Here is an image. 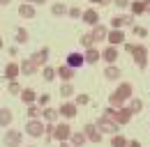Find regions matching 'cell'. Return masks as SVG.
Segmentation results:
<instances>
[{
    "label": "cell",
    "instance_id": "6da1fadb",
    "mask_svg": "<svg viewBox=\"0 0 150 147\" xmlns=\"http://www.w3.org/2000/svg\"><path fill=\"white\" fill-rule=\"evenodd\" d=\"M44 133H46V122L44 120H28L25 122V136H30V138H44Z\"/></svg>",
    "mask_w": 150,
    "mask_h": 147
},
{
    "label": "cell",
    "instance_id": "7a4b0ae2",
    "mask_svg": "<svg viewBox=\"0 0 150 147\" xmlns=\"http://www.w3.org/2000/svg\"><path fill=\"white\" fill-rule=\"evenodd\" d=\"M2 143H5V147H23V131L7 129L5 136H2Z\"/></svg>",
    "mask_w": 150,
    "mask_h": 147
},
{
    "label": "cell",
    "instance_id": "3957f363",
    "mask_svg": "<svg viewBox=\"0 0 150 147\" xmlns=\"http://www.w3.org/2000/svg\"><path fill=\"white\" fill-rule=\"evenodd\" d=\"M148 48H146V46H143V44H136V51H134V55H132V57H134V64H136V67H139V69H146V67H148Z\"/></svg>",
    "mask_w": 150,
    "mask_h": 147
},
{
    "label": "cell",
    "instance_id": "277c9868",
    "mask_svg": "<svg viewBox=\"0 0 150 147\" xmlns=\"http://www.w3.org/2000/svg\"><path fill=\"white\" fill-rule=\"evenodd\" d=\"M102 133H109V136H115L118 131H120V124L115 122V120H106V117H99L97 122H95Z\"/></svg>",
    "mask_w": 150,
    "mask_h": 147
},
{
    "label": "cell",
    "instance_id": "5b68a950",
    "mask_svg": "<svg viewBox=\"0 0 150 147\" xmlns=\"http://www.w3.org/2000/svg\"><path fill=\"white\" fill-rule=\"evenodd\" d=\"M58 110H60V117H65V120H74L76 115H79V106H76L74 101H67V99L58 106Z\"/></svg>",
    "mask_w": 150,
    "mask_h": 147
},
{
    "label": "cell",
    "instance_id": "8992f818",
    "mask_svg": "<svg viewBox=\"0 0 150 147\" xmlns=\"http://www.w3.org/2000/svg\"><path fill=\"white\" fill-rule=\"evenodd\" d=\"M69 136H72V127H69L67 122H58V124H56V131H53V140L65 143V140H69Z\"/></svg>",
    "mask_w": 150,
    "mask_h": 147
},
{
    "label": "cell",
    "instance_id": "52a82bcc",
    "mask_svg": "<svg viewBox=\"0 0 150 147\" xmlns=\"http://www.w3.org/2000/svg\"><path fill=\"white\" fill-rule=\"evenodd\" d=\"M134 14H118V16H113L111 18V28H132L134 25Z\"/></svg>",
    "mask_w": 150,
    "mask_h": 147
},
{
    "label": "cell",
    "instance_id": "ba28073f",
    "mask_svg": "<svg viewBox=\"0 0 150 147\" xmlns=\"http://www.w3.org/2000/svg\"><path fill=\"white\" fill-rule=\"evenodd\" d=\"M21 76V64L19 62H7L5 64V69H2V78L9 83V80H16Z\"/></svg>",
    "mask_w": 150,
    "mask_h": 147
},
{
    "label": "cell",
    "instance_id": "9c48e42d",
    "mask_svg": "<svg viewBox=\"0 0 150 147\" xmlns=\"http://www.w3.org/2000/svg\"><path fill=\"white\" fill-rule=\"evenodd\" d=\"M83 133L88 136V140H90V143H102V136H104L95 122H88V124L83 127Z\"/></svg>",
    "mask_w": 150,
    "mask_h": 147
},
{
    "label": "cell",
    "instance_id": "30bf717a",
    "mask_svg": "<svg viewBox=\"0 0 150 147\" xmlns=\"http://www.w3.org/2000/svg\"><path fill=\"white\" fill-rule=\"evenodd\" d=\"M30 60H33V62L37 64L39 69H42V67H46V62H49V48H46V46L37 48L35 53H30Z\"/></svg>",
    "mask_w": 150,
    "mask_h": 147
},
{
    "label": "cell",
    "instance_id": "8fae6325",
    "mask_svg": "<svg viewBox=\"0 0 150 147\" xmlns=\"http://www.w3.org/2000/svg\"><path fill=\"white\" fill-rule=\"evenodd\" d=\"M115 94H118V97H120V99H125V101H129L132 97H134V85H132L129 80H122V83H120V85H118V88H115Z\"/></svg>",
    "mask_w": 150,
    "mask_h": 147
},
{
    "label": "cell",
    "instance_id": "7c38bea8",
    "mask_svg": "<svg viewBox=\"0 0 150 147\" xmlns=\"http://www.w3.org/2000/svg\"><path fill=\"white\" fill-rule=\"evenodd\" d=\"M106 41H109L111 46H122L127 39H125V32H122L120 28H111V30H109V37H106Z\"/></svg>",
    "mask_w": 150,
    "mask_h": 147
},
{
    "label": "cell",
    "instance_id": "4fadbf2b",
    "mask_svg": "<svg viewBox=\"0 0 150 147\" xmlns=\"http://www.w3.org/2000/svg\"><path fill=\"white\" fill-rule=\"evenodd\" d=\"M74 76H76V69H74V67H69L67 62L58 67V78H60L62 83H72V78H74Z\"/></svg>",
    "mask_w": 150,
    "mask_h": 147
},
{
    "label": "cell",
    "instance_id": "5bb4252c",
    "mask_svg": "<svg viewBox=\"0 0 150 147\" xmlns=\"http://www.w3.org/2000/svg\"><path fill=\"white\" fill-rule=\"evenodd\" d=\"M81 21L86 23V25H97L99 23V12L95 9V7H88V9H83V16H81Z\"/></svg>",
    "mask_w": 150,
    "mask_h": 147
},
{
    "label": "cell",
    "instance_id": "9a60e30c",
    "mask_svg": "<svg viewBox=\"0 0 150 147\" xmlns=\"http://www.w3.org/2000/svg\"><path fill=\"white\" fill-rule=\"evenodd\" d=\"M67 64H69V67H74V69H81V67L86 64V55L79 53V51H72V53H67Z\"/></svg>",
    "mask_w": 150,
    "mask_h": 147
},
{
    "label": "cell",
    "instance_id": "2e32d148",
    "mask_svg": "<svg viewBox=\"0 0 150 147\" xmlns=\"http://www.w3.org/2000/svg\"><path fill=\"white\" fill-rule=\"evenodd\" d=\"M118 57H120V53H118V46H111V44H109V46L102 51V60H104L106 64H115V60H118Z\"/></svg>",
    "mask_w": 150,
    "mask_h": 147
},
{
    "label": "cell",
    "instance_id": "e0dca14e",
    "mask_svg": "<svg viewBox=\"0 0 150 147\" xmlns=\"http://www.w3.org/2000/svg\"><path fill=\"white\" fill-rule=\"evenodd\" d=\"M35 74H39V67L30 60V57L21 60V76H35Z\"/></svg>",
    "mask_w": 150,
    "mask_h": 147
},
{
    "label": "cell",
    "instance_id": "ac0fdd59",
    "mask_svg": "<svg viewBox=\"0 0 150 147\" xmlns=\"http://www.w3.org/2000/svg\"><path fill=\"white\" fill-rule=\"evenodd\" d=\"M16 12H19V16H21V18H35V16H37V9H35V5H30V2H21Z\"/></svg>",
    "mask_w": 150,
    "mask_h": 147
},
{
    "label": "cell",
    "instance_id": "d6986e66",
    "mask_svg": "<svg viewBox=\"0 0 150 147\" xmlns=\"http://www.w3.org/2000/svg\"><path fill=\"white\" fill-rule=\"evenodd\" d=\"M129 120H132V110L127 108V106H122V108H118V110H115V122H118L120 127L129 124Z\"/></svg>",
    "mask_w": 150,
    "mask_h": 147
},
{
    "label": "cell",
    "instance_id": "ffe728a7",
    "mask_svg": "<svg viewBox=\"0 0 150 147\" xmlns=\"http://www.w3.org/2000/svg\"><path fill=\"white\" fill-rule=\"evenodd\" d=\"M90 35H93L95 44H97V41H104V39L109 37V28L102 25V23H97V25H93V32H90Z\"/></svg>",
    "mask_w": 150,
    "mask_h": 147
},
{
    "label": "cell",
    "instance_id": "44dd1931",
    "mask_svg": "<svg viewBox=\"0 0 150 147\" xmlns=\"http://www.w3.org/2000/svg\"><path fill=\"white\" fill-rule=\"evenodd\" d=\"M86 64H97L99 60H102V51H97V46H90V48H86Z\"/></svg>",
    "mask_w": 150,
    "mask_h": 147
},
{
    "label": "cell",
    "instance_id": "7402d4cb",
    "mask_svg": "<svg viewBox=\"0 0 150 147\" xmlns=\"http://www.w3.org/2000/svg\"><path fill=\"white\" fill-rule=\"evenodd\" d=\"M86 143H88V136L83 131H72V136H69V145L72 147H83Z\"/></svg>",
    "mask_w": 150,
    "mask_h": 147
},
{
    "label": "cell",
    "instance_id": "603a6c76",
    "mask_svg": "<svg viewBox=\"0 0 150 147\" xmlns=\"http://www.w3.org/2000/svg\"><path fill=\"white\" fill-rule=\"evenodd\" d=\"M37 92L33 90V88H23V92H21V101L25 104V106H30V104H37Z\"/></svg>",
    "mask_w": 150,
    "mask_h": 147
},
{
    "label": "cell",
    "instance_id": "cb8c5ba5",
    "mask_svg": "<svg viewBox=\"0 0 150 147\" xmlns=\"http://www.w3.org/2000/svg\"><path fill=\"white\" fill-rule=\"evenodd\" d=\"M58 117H60V110L58 108H42V120L44 122H58Z\"/></svg>",
    "mask_w": 150,
    "mask_h": 147
},
{
    "label": "cell",
    "instance_id": "d4e9b609",
    "mask_svg": "<svg viewBox=\"0 0 150 147\" xmlns=\"http://www.w3.org/2000/svg\"><path fill=\"white\" fill-rule=\"evenodd\" d=\"M12 120H14V115H12V110L7 108V106H2V108H0V127H9V124H12Z\"/></svg>",
    "mask_w": 150,
    "mask_h": 147
},
{
    "label": "cell",
    "instance_id": "484cf974",
    "mask_svg": "<svg viewBox=\"0 0 150 147\" xmlns=\"http://www.w3.org/2000/svg\"><path fill=\"white\" fill-rule=\"evenodd\" d=\"M120 74H122V71H120L115 64H106V69H104V78H106V80H118Z\"/></svg>",
    "mask_w": 150,
    "mask_h": 147
},
{
    "label": "cell",
    "instance_id": "4316f807",
    "mask_svg": "<svg viewBox=\"0 0 150 147\" xmlns=\"http://www.w3.org/2000/svg\"><path fill=\"white\" fill-rule=\"evenodd\" d=\"M58 94H60L62 99H69V97H74V94H76V88L72 85V83H62L60 90H58Z\"/></svg>",
    "mask_w": 150,
    "mask_h": 147
},
{
    "label": "cell",
    "instance_id": "83f0119b",
    "mask_svg": "<svg viewBox=\"0 0 150 147\" xmlns=\"http://www.w3.org/2000/svg\"><path fill=\"white\" fill-rule=\"evenodd\" d=\"M127 108L132 110V115H139V113L143 110V101H141L139 97H132L129 101H127Z\"/></svg>",
    "mask_w": 150,
    "mask_h": 147
},
{
    "label": "cell",
    "instance_id": "f1b7e54d",
    "mask_svg": "<svg viewBox=\"0 0 150 147\" xmlns=\"http://www.w3.org/2000/svg\"><path fill=\"white\" fill-rule=\"evenodd\" d=\"M14 41H16V44H21V46H23V44H28V41H30L28 30H25V28H16V32H14Z\"/></svg>",
    "mask_w": 150,
    "mask_h": 147
},
{
    "label": "cell",
    "instance_id": "f546056e",
    "mask_svg": "<svg viewBox=\"0 0 150 147\" xmlns=\"http://www.w3.org/2000/svg\"><path fill=\"white\" fill-rule=\"evenodd\" d=\"M56 76H58V69L56 67H42V78L46 80V83H51V80H56Z\"/></svg>",
    "mask_w": 150,
    "mask_h": 147
},
{
    "label": "cell",
    "instance_id": "4dcf8cb0",
    "mask_svg": "<svg viewBox=\"0 0 150 147\" xmlns=\"http://www.w3.org/2000/svg\"><path fill=\"white\" fill-rule=\"evenodd\" d=\"M67 12H69V7H67L65 2H56V5H51V14H53V16H67Z\"/></svg>",
    "mask_w": 150,
    "mask_h": 147
},
{
    "label": "cell",
    "instance_id": "1f68e13d",
    "mask_svg": "<svg viewBox=\"0 0 150 147\" xmlns=\"http://www.w3.org/2000/svg\"><path fill=\"white\" fill-rule=\"evenodd\" d=\"M129 9H132L134 16H143V14H146V9H143V0H132Z\"/></svg>",
    "mask_w": 150,
    "mask_h": 147
},
{
    "label": "cell",
    "instance_id": "d6a6232c",
    "mask_svg": "<svg viewBox=\"0 0 150 147\" xmlns=\"http://www.w3.org/2000/svg\"><path fill=\"white\" fill-rule=\"evenodd\" d=\"M25 115H28V120L42 117V106H39V104H30V106H28V110H25Z\"/></svg>",
    "mask_w": 150,
    "mask_h": 147
},
{
    "label": "cell",
    "instance_id": "836d02e7",
    "mask_svg": "<svg viewBox=\"0 0 150 147\" xmlns=\"http://www.w3.org/2000/svg\"><path fill=\"white\" fill-rule=\"evenodd\" d=\"M109 106H113V108H122V106H127V101L120 99L115 92H111V94H109Z\"/></svg>",
    "mask_w": 150,
    "mask_h": 147
},
{
    "label": "cell",
    "instance_id": "e575fe53",
    "mask_svg": "<svg viewBox=\"0 0 150 147\" xmlns=\"http://www.w3.org/2000/svg\"><path fill=\"white\" fill-rule=\"evenodd\" d=\"M127 138L122 136V133H115V136H111V147H127Z\"/></svg>",
    "mask_w": 150,
    "mask_h": 147
},
{
    "label": "cell",
    "instance_id": "d590c367",
    "mask_svg": "<svg viewBox=\"0 0 150 147\" xmlns=\"http://www.w3.org/2000/svg\"><path fill=\"white\" fill-rule=\"evenodd\" d=\"M7 92H9V94H14V97H21L23 88H21L19 80H9V83H7Z\"/></svg>",
    "mask_w": 150,
    "mask_h": 147
},
{
    "label": "cell",
    "instance_id": "8d00e7d4",
    "mask_svg": "<svg viewBox=\"0 0 150 147\" xmlns=\"http://www.w3.org/2000/svg\"><path fill=\"white\" fill-rule=\"evenodd\" d=\"M74 104H76V106H88V104H90V97H88L86 92H81V94H76V97H74Z\"/></svg>",
    "mask_w": 150,
    "mask_h": 147
},
{
    "label": "cell",
    "instance_id": "74e56055",
    "mask_svg": "<svg viewBox=\"0 0 150 147\" xmlns=\"http://www.w3.org/2000/svg\"><path fill=\"white\" fill-rule=\"evenodd\" d=\"M81 46L83 48H90V46H95V39L90 32H86V35H81Z\"/></svg>",
    "mask_w": 150,
    "mask_h": 147
},
{
    "label": "cell",
    "instance_id": "f35d334b",
    "mask_svg": "<svg viewBox=\"0 0 150 147\" xmlns=\"http://www.w3.org/2000/svg\"><path fill=\"white\" fill-rule=\"evenodd\" d=\"M67 16H69V18H81V16H83V9H81V7H69Z\"/></svg>",
    "mask_w": 150,
    "mask_h": 147
},
{
    "label": "cell",
    "instance_id": "ab89813d",
    "mask_svg": "<svg viewBox=\"0 0 150 147\" xmlns=\"http://www.w3.org/2000/svg\"><path fill=\"white\" fill-rule=\"evenodd\" d=\"M115 110H118V108L106 106V108H104V113H102V117H106V120H115Z\"/></svg>",
    "mask_w": 150,
    "mask_h": 147
},
{
    "label": "cell",
    "instance_id": "60d3db41",
    "mask_svg": "<svg viewBox=\"0 0 150 147\" xmlns=\"http://www.w3.org/2000/svg\"><path fill=\"white\" fill-rule=\"evenodd\" d=\"M132 32H134L136 37H148V30L141 28V25H132Z\"/></svg>",
    "mask_w": 150,
    "mask_h": 147
},
{
    "label": "cell",
    "instance_id": "b9f144b4",
    "mask_svg": "<svg viewBox=\"0 0 150 147\" xmlns=\"http://www.w3.org/2000/svg\"><path fill=\"white\" fill-rule=\"evenodd\" d=\"M49 101H51V97H49V94H39V97H37V104L42 106V108H46V106H49Z\"/></svg>",
    "mask_w": 150,
    "mask_h": 147
},
{
    "label": "cell",
    "instance_id": "7bdbcfd3",
    "mask_svg": "<svg viewBox=\"0 0 150 147\" xmlns=\"http://www.w3.org/2000/svg\"><path fill=\"white\" fill-rule=\"evenodd\" d=\"M129 2H132V0H113V5H115L118 9H127V7H129Z\"/></svg>",
    "mask_w": 150,
    "mask_h": 147
},
{
    "label": "cell",
    "instance_id": "ee69618b",
    "mask_svg": "<svg viewBox=\"0 0 150 147\" xmlns=\"http://www.w3.org/2000/svg\"><path fill=\"white\" fill-rule=\"evenodd\" d=\"M122 48H125V51H127L129 55H134V51H136V44H132V41H125V44H122Z\"/></svg>",
    "mask_w": 150,
    "mask_h": 147
},
{
    "label": "cell",
    "instance_id": "f6af8a7d",
    "mask_svg": "<svg viewBox=\"0 0 150 147\" xmlns=\"http://www.w3.org/2000/svg\"><path fill=\"white\" fill-rule=\"evenodd\" d=\"M90 2H93V7H95V5H97V7H109L113 0H90Z\"/></svg>",
    "mask_w": 150,
    "mask_h": 147
},
{
    "label": "cell",
    "instance_id": "bcb514c9",
    "mask_svg": "<svg viewBox=\"0 0 150 147\" xmlns=\"http://www.w3.org/2000/svg\"><path fill=\"white\" fill-rule=\"evenodd\" d=\"M143 9H146V14L150 16V0H143Z\"/></svg>",
    "mask_w": 150,
    "mask_h": 147
},
{
    "label": "cell",
    "instance_id": "7dc6e473",
    "mask_svg": "<svg viewBox=\"0 0 150 147\" xmlns=\"http://www.w3.org/2000/svg\"><path fill=\"white\" fill-rule=\"evenodd\" d=\"M25 2H30V5H46V0H25Z\"/></svg>",
    "mask_w": 150,
    "mask_h": 147
},
{
    "label": "cell",
    "instance_id": "c3c4849f",
    "mask_svg": "<svg viewBox=\"0 0 150 147\" xmlns=\"http://www.w3.org/2000/svg\"><path fill=\"white\" fill-rule=\"evenodd\" d=\"M127 147H141V143H139V140H129V143H127Z\"/></svg>",
    "mask_w": 150,
    "mask_h": 147
},
{
    "label": "cell",
    "instance_id": "681fc988",
    "mask_svg": "<svg viewBox=\"0 0 150 147\" xmlns=\"http://www.w3.org/2000/svg\"><path fill=\"white\" fill-rule=\"evenodd\" d=\"M58 147H72V145H69V140H65V143H58Z\"/></svg>",
    "mask_w": 150,
    "mask_h": 147
},
{
    "label": "cell",
    "instance_id": "f907efd6",
    "mask_svg": "<svg viewBox=\"0 0 150 147\" xmlns=\"http://www.w3.org/2000/svg\"><path fill=\"white\" fill-rule=\"evenodd\" d=\"M9 2H12V0H0V5H2V7H7Z\"/></svg>",
    "mask_w": 150,
    "mask_h": 147
},
{
    "label": "cell",
    "instance_id": "816d5d0a",
    "mask_svg": "<svg viewBox=\"0 0 150 147\" xmlns=\"http://www.w3.org/2000/svg\"><path fill=\"white\" fill-rule=\"evenodd\" d=\"M2 46H5V44H2V37H0V51H2Z\"/></svg>",
    "mask_w": 150,
    "mask_h": 147
},
{
    "label": "cell",
    "instance_id": "f5cc1de1",
    "mask_svg": "<svg viewBox=\"0 0 150 147\" xmlns=\"http://www.w3.org/2000/svg\"><path fill=\"white\" fill-rule=\"evenodd\" d=\"M28 147H35V145H28Z\"/></svg>",
    "mask_w": 150,
    "mask_h": 147
}]
</instances>
